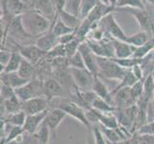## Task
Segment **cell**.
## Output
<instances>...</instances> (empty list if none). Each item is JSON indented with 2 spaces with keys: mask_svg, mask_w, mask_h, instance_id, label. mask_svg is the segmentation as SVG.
<instances>
[{
  "mask_svg": "<svg viewBox=\"0 0 154 144\" xmlns=\"http://www.w3.org/2000/svg\"><path fill=\"white\" fill-rule=\"evenodd\" d=\"M70 71L79 90H92L95 75L87 68H71Z\"/></svg>",
  "mask_w": 154,
  "mask_h": 144,
  "instance_id": "cell-6",
  "label": "cell"
},
{
  "mask_svg": "<svg viewBox=\"0 0 154 144\" xmlns=\"http://www.w3.org/2000/svg\"><path fill=\"white\" fill-rule=\"evenodd\" d=\"M92 90L98 97L104 99L107 102H109L111 105H113V96L111 94V90H109L107 86L103 83V81L100 79L99 75L95 76Z\"/></svg>",
  "mask_w": 154,
  "mask_h": 144,
  "instance_id": "cell-18",
  "label": "cell"
},
{
  "mask_svg": "<svg viewBox=\"0 0 154 144\" xmlns=\"http://www.w3.org/2000/svg\"><path fill=\"white\" fill-rule=\"evenodd\" d=\"M115 58L114 59H126L133 56L135 47L131 46L126 41L113 40Z\"/></svg>",
  "mask_w": 154,
  "mask_h": 144,
  "instance_id": "cell-21",
  "label": "cell"
},
{
  "mask_svg": "<svg viewBox=\"0 0 154 144\" xmlns=\"http://www.w3.org/2000/svg\"><path fill=\"white\" fill-rule=\"evenodd\" d=\"M128 12L134 15V18L138 21V23L141 26L144 32L147 34L151 33L154 31V19L151 18L150 14L146 10H140V9H131L128 8Z\"/></svg>",
  "mask_w": 154,
  "mask_h": 144,
  "instance_id": "cell-10",
  "label": "cell"
},
{
  "mask_svg": "<svg viewBox=\"0 0 154 144\" xmlns=\"http://www.w3.org/2000/svg\"><path fill=\"white\" fill-rule=\"evenodd\" d=\"M148 40H149V39H148V34L146 32L141 31L132 36L127 37L126 42L128 44H130L131 46L137 48V47H140L142 45L146 44Z\"/></svg>",
  "mask_w": 154,
  "mask_h": 144,
  "instance_id": "cell-29",
  "label": "cell"
},
{
  "mask_svg": "<svg viewBox=\"0 0 154 144\" xmlns=\"http://www.w3.org/2000/svg\"><path fill=\"white\" fill-rule=\"evenodd\" d=\"M29 1H30V2H32V3H34L35 0H29Z\"/></svg>",
  "mask_w": 154,
  "mask_h": 144,
  "instance_id": "cell-50",
  "label": "cell"
},
{
  "mask_svg": "<svg viewBox=\"0 0 154 144\" xmlns=\"http://www.w3.org/2000/svg\"><path fill=\"white\" fill-rule=\"evenodd\" d=\"M82 42L79 40L75 39L74 40H72L71 42L65 44V52H66V58H70L73 55H75L76 53L79 51V45H81Z\"/></svg>",
  "mask_w": 154,
  "mask_h": 144,
  "instance_id": "cell-39",
  "label": "cell"
},
{
  "mask_svg": "<svg viewBox=\"0 0 154 144\" xmlns=\"http://www.w3.org/2000/svg\"><path fill=\"white\" fill-rule=\"evenodd\" d=\"M22 110V102L17 96L4 100L1 98V119L5 118L8 114H12Z\"/></svg>",
  "mask_w": 154,
  "mask_h": 144,
  "instance_id": "cell-17",
  "label": "cell"
},
{
  "mask_svg": "<svg viewBox=\"0 0 154 144\" xmlns=\"http://www.w3.org/2000/svg\"><path fill=\"white\" fill-rule=\"evenodd\" d=\"M153 50H154V39L149 40L144 45L135 48L133 56L132 57L142 60V59H145L146 57H147L148 55H149L150 53H152Z\"/></svg>",
  "mask_w": 154,
  "mask_h": 144,
  "instance_id": "cell-32",
  "label": "cell"
},
{
  "mask_svg": "<svg viewBox=\"0 0 154 144\" xmlns=\"http://www.w3.org/2000/svg\"><path fill=\"white\" fill-rule=\"evenodd\" d=\"M146 1H148L149 3H151L152 5H154V0H146Z\"/></svg>",
  "mask_w": 154,
  "mask_h": 144,
  "instance_id": "cell-49",
  "label": "cell"
},
{
  "mask_svg": "<svg viewBox=\"0 0 154 144\" xmlns=\"http://www.w3.org/2000/svg\"><path fill=\"white\" fill-rule=\"evenodd\" d=\"M66 116L67 114H65V111H63L61 109L53 108L49 110L44 122L50 128L52 134H54L57 128L60 127V125L62 123V121L65 119Z\"/></svg>",
  "mask_w": 154,
  "mask_h": 144,
  "instance_id": "cell-14",
  "label": "cell"
},
{
  "mask_svg": "<svg viewBox=\"0 0 154 144\" xmlns=\"http://www.w3.org/2000/svg\"><path fill=\"white\" fill-rule=\"evenodd\" d=\"M35 10L41 14L43 17L48 18L54 23L55 19H57L58 14L56 9L54 0H35L34 1Z\"/></svg>",
  "mask_w": 154,
  "mask_h": 144,
  "instance_id": "cell-12",
  "label": "cell"
},
{
  "mask_svg": "<svg viewBox=\"0 0 154 144\" xmlns=\"http://www.w3.org/2000/svg\"><path fill=\"white\" fill-rule=\"evenodd\" d=\"M79 51L83 58L84 65L85 67L88 69L90 72H92L95 76L99 75V66H98V61L97 56L94 54V52L91 50L86 41H83L79 45Z\"/></svg>",
  "mask_w": 154,
  "mask_h": 144,
  "instance_id": "cell-9",
  "label": "cell"
},
{
  "mask_svg": "<svg viewBox=\"0 0 154 144\" xmlns=\"http://www.w3.org/2000/svg\"><path fill=\"white\" fill-rule=\"evenodd\" d=\"M151 76H152L153 81H154V67H153V70H152V72H151Z\"/></svg>",
  "mask_w": 154,
  "mask_h": 144,
  "instance_id": "cell-48",
  "label": "cell"
},
{
  "mask_svg": "<svg viewBox=\"0 0 154 144\" xmlns=\"http://www.w3.org/2000/svg\"><path fill=\"white\" fill-rule=\"evenodd\" d=\"M51 134H52V132L50 130V128L47 126L45 122H43L42 125L39 127V129L36 131L33 136L38 144H48Z\"/></svg>",
  "mask_w": 154,
  "mask_h": 144,
  "instance_id": "cell-30",
  "label": "cell"
},
{
  "mask_svg": "<svg viewBox=\"0 0 154 144\" xmlns=\"http://www.w3.org/2000/svg\"><path fill=\"white\" fill-rule=\"evenodd\" d=\"M21 21L26 33L30 36H42L49 32L53 22L41 14L34 11H26L21 15Z\"/></svg>",
  "mask_w": 154,
  "mask_h": 144,
  "instance_id": "cell-1",
  "label": "cell"
},
{
  "mask_svg": "<svg viewBox=\"0 0 154 144\" xmlns=\"http://www.w3.org/2000/svg\"><path fill=\"white\" fill-rule=\"evenodd\" d=\"M82 0H67L64 11L81 18V9Z\"/></svg>",
  "mask_w": 154,
  "mask_h": 144,
  "instance_id": "cell-34",
  "label": "cell"
},
{
  "mask_svg": "<svg viewBox=\"0 0 154 144\" xmlns=\"http://www.w3.org/2000/svg\"><path fill=\"white\" fill-rule=\"evenodd\" d=\"M12 56V51H9L6 49H1L0 52V66H1V73L4 71L5 67L8 65V62Z\"/></svg>",
  "mask_w": 154,
  "mask_h": 144,
  "instance_id": "cell-42",
  "label": "cell"
},
{
  "mask_svg": "<svg viewBox=\"0 0 154 144\" xmlns=\"http://www.w3.org/2000/svg\"><path fill=\"white\" fill-rule=\"evenodd\" d=\"M48 111L49 110H46V111H43V113L36 114L27 115L25 124L23 126L25 133H27V134H30V135H34L35 133L39 129V127L42 125V123L44 122Z\"/></svg>",
  "mask_w": 154,
  "mask_h": 144,
  "instance_id": "cell-16",
  "label": "cell"
},
{
  "mask_svg": "<svg viewBox=\"0 0 154 144\" xmlns=\"http://www.w3.org/2000/svg\"><path fill=\"white\" fill-rule=\"evenodd\" d=\"M57 18H60L65 25H67L68 27H70L74 30H77L79 28V26L82 23L81 18L76 17V15H73L71 14L67 13L64 10L61 11L60 13H58Z\"/></svg>",
  "mask_w": 154,
  "mask_h": 144,
  "instance_id": "cell-27",
  "label": "cell"
},
{
  "mask_svg": "<svg viewBox=\"0 0 154 144\" xmlns=\"http://www.w3.org/2000/svg\"><path fill=\"white\" fill-rule=\"evenodd\" d=\"M91 130H92L93 136H94L95 143H96V144H108V141L104 137V136L103 134L102 130H100L99 124L98 125H95Z\"/></svg>",
  "mask_w": 154,
  "mask_h": 144,
  "instance_id": "cell-40",
  "label": "cell"
},
{
  "mask_svg": "<svg viewBox=\"0 0 154 144\" xmlns=\"http://www.w3.org/2000/svg\"><path fill=\"white\" fill-rule=\"evenodd\" d=\"M91 109L97 111H100V113H103V114H113L116 110V108L113 105H111L109 102H107V101L104 99L98 97V96L96 97V99L94 100Z\"/></svg>",
  "mask_w": 154,
  "mask_h": 144,
  "instance_id": "cell-28",
  "label": "cell"
},
{
  "mask_svg": "<svg viewBox=\"0 0 154 144\" xmlns=\"http://www.w3.org/2000/svg\"><path fill=\"white\" fill-rule=\"evenodd\" d=\"M46 55L50 57V59H52V60H55V59H57V58H65L66 57L65 45L60 43L55 48H53L51 51L46 53Z\"/></svg>",
  "mask_w": 154,
  "mask_h": 144,
  "instance_id": "cell-38",
  "label": "cell"
},
{
  "mask_svg": "<svg viewBox=\"0 0 154 144\" xmlns=\"http://www.w3.org/2000/svg\"><path fill=\"white\" fill-rule=\"evenodd\" d=\"M131 88H125L114 93L113 96V106L119 110H124L129 107L136 105L131 94Z\"/></svg>",
  "mask_w": 154,
  "mask_h": 144,
  "instance_id": "cell-11",
  "label": "cell"
},
{
  "mask_svg": "<svg viewBox=\"0 0 154 144\" xmlns=\"http://www.w3.org/2000/svg\"><path fill=\"white\" fill-rule=\"evenodd\" d=\"M114 7L110 6V5H105L102 2H100L96 7H95L92 12L89 14V15L86 18L90 22L92 23H98L102 20L105 15H107L112 12Z\"/></svg>",
  "mask_w": 154,
  "mask_h": 144,
  "instance_id": "cell-22",
  "label": "cell"
},
{
  "mask_svg": "<svg viewBox=\"0 0 154 144\" xmlns=\"http://www.w3.org/2000/svg\"><path fill=\"white\" fill-rule=\"evenodd\" d=\"M138 81H139V80H138L137 77L134 75V73L132 72L131 69H128L127 72H126V74H125V76L120 81V84L113 90H111V94L113 95L114 93H116L117 91H119V90L122 89V88H132Z\"/></svg>",
  "mask_w": 154,
  "mask_h": 144,
  "instance_id": "cell-25",
  "label": "cell"
},
{
  "mask_svg": "<svg viewBox=\"0 0 154 144\" xmlns=\"http://www.w3.org/2000/svg\"><path fill=\"white\" fill-rule=\"evenodd\" d=\"M100 1L102 2V3H103V4H105V5H110L109 0H100ZM110 6H111V5H110Z\"/></svg>",
  "mask_w": 154,
  "mask_h": 144,
  "instance_id": "cell-47",
  "label": "cell"
},
{
  "mask_svg": "<svg viewBox=\"0 0 154 144\" xmlns=\"http://www.w3.org/2000/svg\"><path fill=\"white\" fill-rule=\"evenodd\" d=\"M17 73L22 78L31 81V80H33V79L35 78V65H33L32 62L26 61L23 59V61H22V62H21V65H20V67L17 70Z\"/></svg>",
  "mask_w": 154,
  "mask_h": 144,
  "instance_id": "cell-26",
  "label": "cell"
},
{
  "mask_svg": "<svg viewBox=\"0 0 154 144\" xmlns=\"http://www.w3.org/2000/svg\"><path fill=\"white\" fill-rule=\"evenodd\" d=\"M51 30L56 36L58 37V38H60V37H62V36L68 35V34H71V33H73V32L76 31V30H74L70 27H68V26L63 23L58 18L56 21H54Z\"/></svg>",
  "mask_w": 154,
  "mask_h": 144,
  "instance_id": "cell-33",
  "label": "cell"
},
{
  "mask_svg": "<svg viewBox=\"0 0 154 144\" xmlns=\"http://www.w3.org/2000/svg\"><path fill=\"white\" fill-rule=\"evenodd\" d=\"M100 0H82L81 9V19H85L92 10L100 3Z\"/></svg>",
  "mask_w": 154,
  "mask_h": 144,
  "instance_id": "cell-35",
  "label": "cell"
},
{
  "mask_svg": "<svg viewBox=\"0 0 154 144\" xmlns=\"http://www.w3.org/2000/svg\"><path fill=\"white\" fill-rule=\"evenodd\" d=\"M23 61V57L20 54V52L17 50H14L12 51V56H11V59L8 62V65L5 67L3 72H17V70L20 67L21 62ZM2 72V73H3Z\"/></svg>",
  "mask_w": 154,
  "mask_h": 144,
  "instance_id": "cell-24",
  "label": "cell"
},
{
  "mask_svg": "<svg viewBox=\"0 0 154 144\" xmlns=\"http://www.w3.org/2000/svg\"><path fill=\"white\" fill-rule=\"evenodd\" d=\"M117 7L120 8H131V9H140L146 10V7L143 0H118L116 4Z\"/></svg>",
  "mask_w": 154,
  "mask_h": 144,
  "instance_id": "cell-36",
  "label": "cell"
},
{
  "mask_svg": "<svg viewBox=\"0 0 154 144\" xmlns=\"http://www.w3.org/2000/svg\"><path fill=\"white\" fill-rule=\"evenodd\" d=\"M58 44H60V38L53 33L52 30L40 36L35 40V45L45 53H48Z\"/></svg>",
  "mask_w": 154,
  "mask_h": 144,
  "instance_id": "cell-15",
  "label": "cell"
},
{
  "mask_svg": "<svg viewBox=\"0 0 154 144\" xmlns=\"http://www.w3.org/2000/svg\"><path fill=\"white\" fill-rule=\"evenodd\" d=\"M29 80H26L21 77L17 72H3L1 73V84L7 85V86L17 89L26 85Z\"/></svg>",
  "mask_w": 154,
  "mask_h": 144,
  "instance_id": "cell-20",
  "label": "cell"
},
{
  "mask_svg": "<svg viewBox=\"0 0 154 144\" xmlns=\"http://www.w3.org/2000/svg\"><path fill=\"white\" fill-rule=\"evenodd\" d=\"M26 118H27V114H26L23 110H20L18 113L8 114L5 118H3L1 120H4L5 122H7V123L13 125V126L23 127L25 124Z\"/></svg>",
  "mask_w": 154,
  "mask_h": 144,
  "instance_id": "cell-31",
  "label": "cell"
},
{
  "mask_svg": "<svg viewBox=\"0 0 154 144\" xmlns=\"http://www.w3.org/2000/svg\"><path fill=\"white\" fill-rule=\"evenodd\" d=\"M68 66L71 68H86L85 65H84L83 58L79 51L68 59Z\"/></svg>",
  "mask_w": 154,
  "mask_h": 144,
  "instance_id": "cell-37",
  "label": "cell"
},
{
  "mask_svg": "<svg viewBox=\"0 0 154 144\" xmlns=\"http://www.w3.org/2000/svg\"><path fill=\"white\" fill-rule=\"evenodd\" d=\"M15 94L21 102H25L32 98L44 96L43 94V81L38 78L31 80L26 85L15 89Z\"/></svg>",
  "mask_w": 154,
  "mask_h": 144,
  "instance_id": "cell-4",
  "label": "cell"
},
{
  "mask_svg": "<svg viewBox=\"0 0 154 144\" xmlns=\"http://www.w3.org/2000/svg\"><path fill=\"white\" fill-rule=\"evenodd\" d=\"M18 51L22 55L24 60L32 62L35 66L36 63H38L46 55V53L39 49L35 44H26L19 46Z\"/></svg>",
  "mask_w": 154,
  "mask_h": 144,
  "instance_id": "cell-13",
  "label": "cell"
},
{
  "mask_svg": "<svg viewBox=\"0 0 154 144\" xmlns=\"http://www.w3.org/2000/svg\"><path fill=\"white\" fill-rule=\"evenodd\" d=\"M43 94L49 103L58 98H64L65 89L55 78H46L43 80Z\"/></svg>",
  "mask_w": 154,
  "mask_h": 144,
  "instance_id": "cell-7",
  "label": "cell"
},
{
  "mask_svg": "<svg viewBox=\"0 0 154 144\" xmlns=\"http://www.w3.org/2000/svg\"><path fill=\"white\" fill-rule=\"evenodd\" d=\"M4 7L6 8L7 12L14 17L22 15L25 11V2L22 0H4Z\"/></svg>",
  "mask_w": 154,
  "mask_h": 144,
  "instance_id": "cell-23",
  "label": "cell"
},
{
  "mask_svg": "<svg viewBox=\"0 0 154 144\" xmlns=\"http://www.w3.org/2000/svg\"><path fill=\"white\" fill-rule=\"evenodd\" d=\"M97 61L99 66V76H103L106 79L120 82L128 70V69L122 67L113 59L97 57Z\"/></svg>",
  "mask_w": 154,
  "mask_h": 144,
  "instance_id": "cell-2",
  "label": "cell"
},
{
  "mask_svg": "<svg viewBox=\"0 0 154 144\" xmlns=\"http://www.w3.org/2000/svg\"><path fill=\"white\" fill-rule=\"evenodd\" d=\"M86 144H96V143H95L94 136H93V133H92L91 129H89V134H88V136H87Z\"/></svg>",
  "mask_w": 154,
  "mask_h": 144,
  "instance_id": "cell-46",
  "label": "cell"
},
{
  "mask_svg": "<svg viewBox=\"0 0 154 144\" xmlns=\"http://www.w3.org/2000/svg\"><path fill=\"white\" fill-rule=\"evenodd\" d=\"M138 144H154V136L151 135H139L136 136Z\"/></svg>",
  "mask_w": 154,
  "mask_h": 144,
  "instance_id": "cell-43",
  "label": "cell"
},
{
  "mask_svg": "<svg viewBox=\"0 0 154 144\" xmlns=\"http://www.w3.org/2000/svg\"><path fill=\"white\" fill-rule=\"evenodd\" d=\"M76 39V31L73 32L71 34H68L65 36H62L60 38V44H67L69 42H71L72 40H74Z\"/></svg>",
  "mask_w": 154,
  "mask_h": 144,
  "instance_id": "cell-44",
  "label": "cell"
},
{
  "mask_svg": "<svg viewBox=\"0 0 154 144\" xmlns=\"http://www.w3.org/2000/svg\"><path fill=\"white\" fill-rule=\"evenodd\" d=\"M99 24L100 25V28L105 32V34L109 35L112 40L126 41L127 36L125 34L123 29L120 27V25L116 21L112 13L105 15V17L100 21Z\"/></svg>",
  "mask_w": 154,
  "mask_h": 144,
  "instance_id": "cell-5",
  "label": "cell"
},
{
  "mask_svg": "<svg viewBox=\"0 0 154 144\" xmlns=\"http://www.w3.org/2000/svg\"><path fill=\"white\" fill-rule=\"evenodd\" d=\"M17 96L15 94V89L11 88L7 85L1 84V88H0V98H2L4 100H8Z\"/></svg>",
  "mask_w": 154,
  "mask_h": 144,
  "instance_id": "cell-41",
  "label": "cell"
},
{
  "mask_svg": "<svg viewBox=\"0 0 154 144\" xmlns=\"http://www.w3.org/2000/svg\"><path fill=\"white\" fill-rule=\"evenodd\" d=\"M66 2H67V0H54V3H55L56 9L57 11V14L64 10Z\"/></svg>",
  "mask_w": 154,
  "mask_h": 144,
  "instance_id": "cell-45",
  "label": "cell"
},
{
  "mask_svg": "<svg viewBox=\"0 0 154 144\" xmlns=\"http://www.w3.org/2000/svg\"><path fill=\"white\" fill-rule=\"evenodd\" d=\"M89 110L92 111L95 116H96L99 125L105 127V128H109V129H117V128L120 126L119 121L117 119L114 113L113 114H103L93 109H89Z\"/></svg>",
  "mask_w": 154,
  "mask_h": 144,
  "instance_id": "cell-19",
  "label": "cell"
},
{
  "mask_svg": "<svg viewBox=\"0 0 154 144\" xmlns=\"http://www.w3.org/2000/svg\"><path fill=\"white\" fill-rule=\"evenodd\" d=\"M49 101L45 96H39V97H35L28 101H25V102H22V110L27 115L36 114L49 110Z\"/></svg>",
  "mask_w": 154,
  "mask_h": 144,
  "instance_id": "cell-8",
  "label": "cell"
},
{
  "mask_svg": "<svg viewBox=\"0 0 154 144\" xmlns=\"http://www.w3.org/2000/svg\"><path fill=\"white\" fill-rule=\"evenodd\" d=\"M58 102L56 104V108H60L69 116L73 117L74 119L78 120L79 123L85 126L87 129H91V123L88 120L86 114V110H84L76 102L67 98H58Z\"/></svg>",
  "mask_w": 154,
  "mask_h": 144,
  "instance_id": "cell-3",
  "label": "cell"
}]
</instances>
